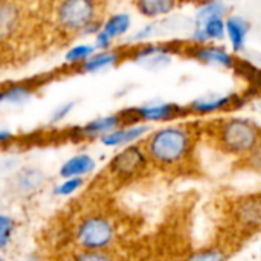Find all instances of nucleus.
Wrapping results in <instances>:
<instances>
[{
    "mask_svg": "<svg viewBox=\"0 0 261 261\" xmlns=\"http://www.w3.org/2000/svg\"><path fill=\"white\" fill-rule=\"evenodd\" d=\"M142 147L150 164L162 171H180L193 161L196 133L190 125H168L151 132Z\"/></svg>",
    "mask_w": 261,
    "mask_h": 261,
    "instance_id": "obj_1",
    "label": "nucleus"
},
{
    "mask_svg": "<svg viewBox=\"0 0 261 261\" xmlns=\"http://www.w3.org/2000/svg\"><path fill=\"white\" fill-rule=\"evenodd\" d=\"M102 8V0H49V17L54 31L70 40L99 28Z\"/></svg>",
    "mask_w": 261,
    "mask_h": 261,
    "instance_id": "obj_2",
    "label": "nucleus"
},
{
    "mask_svg": "<svg viewBox=\"0 0 261 261\" xmlns=\"http://www.w3.org/2000/svg\"><path fill=\"white\" fill-rule=\"evenodd\" d=\"M118 236V223L109 213L89 211L73 222L70 239L75 251H113Z\"/></svg>",
    "mask_w": 261,
    "mask_h": 261,
    "instance_id": "obj_3",
    "label": "nucleus"
},
{
    "mask_svg": "<svg viewBox=\"0 0 261 261\" xmlns=\"http://www.w3.org/2000/svg\"><path fill=\"white\" fill-rule=\"evenodd\" d=\"M214 139L222 151L242 159L258 145L261 130L249 119L228 118L216 124Z\"/></svg>",
    "mask_w": 261,
    "mask_h": 261,
    "instance_id": "obj_4",
    "label": "nucleus"
},
{
    "mask_svg": "<svg viewBox=\"0 0 261 261\" xmlns=\"http://www.w3.org/2000/svg\"><path fill=\"white\" fill-rule=\"evenodd\" d=\"M226 6L220 0L203 2L196 15V29L193 34L194 43L205 44L210 41L222 40L226 34L225 29Z\"/></svg>",
    "mask_w": 261,
    "mask_h": 261,
    "instance_id": "obj_5",
    "label": "nucleus"
},
{
    "mask_svg": "<svg viewBox=\"0 0 261 261\" xmlns=\"http://www.w3.org/2000/svg\"><path fill=\"white\" fill-rule=\"evenodd\" d=\"M150 161L147 158V153L142 147V144H133L125 147L122 151H119L109 164V176L119 182H130L136 177L142 176L148 167Z\"/></svg>",
    "mask_w": 261,
    "mask_h": 261,
    "instance_id": "obj_6",
    "label": "nucleus"
},
{
    "mask_svg": "<svg viewBox=\"0 0 261 261\" xmlns=\"http://www.w3.org/2000/svg\"><path fill=\"white\" fill-rule=\"evenodd\" d=\"M231 216L240 231H258L261 228V194H249L236 200Z\"/></svg>",
    "mask_w": 261,
    "mask_h": 261,
    "instance_id": "obj_7",
    "label": "nucleus"
},
{
    "mask_svg": "<svg viewBox=\"0 0 261 261\" xmlns=\"http://www.w3.org/2000/svg\"><path fill=\"white\" fill-rule=\"evenodd\" d=\"M24 28V6L20 0H0V44L9 43Z\"/></svg>",
    "mask_w": 261,
    "mask_h": 261,
    "instance_id": "obj_8",
    "label": "nucleus"
},
{
    "mask_svg": "<svg viewBox=\"0 0 261 261\" xmlns=\"http://www.w3.org/2000/svg\"><path fill=\"white\" fill-rule=\"evenodd\" d=\"M190 112V109L171 104V102H164V104H153V106H144L139 109L132 110V115H124V119H130L132 122L138 121H170L176 119L179 116H184Z\"/></svg>",
    "mask_w": 261,
    "mask_h": 261,
    "instance_id": "obj_9",
    "label": "nucleus"
},
{
    "mask_svg": "<svg viewBox=\"0 0 261 261\" xmlns=\"http://www.w3.org/2000/svg\"><path fill=\"white\" fill-rule=\"evenodd\" d=\"M188 57L197 60L199 63L210 64V66H220L226 69H234L236 66V58L232 54H229L226 49L219 47V46H210V44H199L196 43L194 46L187 49Z\"/></svg>",
    "mask_w": 261,
    "mask_h": 261,
    "instance_id": "obj_10",
    "label": "nucleus"
},
{
    "mask_svg": "<svg viewBox=\"0 0 261 261\" xmlns=\"http://www.w3.org/2000/svg\"><path fill=\"white\" fill-rule=\"evenodd\" d=\"M237 106H240L237 95H222V96H206V98L196 99L194 102H191V106H188V109L190 112L197 115H210Z\"/></svg>",
    "mask_w": 261,
    "mask_h": 261,
    "instance_id": "obj_11",
    "label": "nucleus"
},
{
    "mask_svg": "<svg viewBox=\"0 0 261 261\" xmlns=\"http://www.w3.org/2000/svg\"><path fill=\"white\" fill-rule=\"evenodd\" d=\"M128 28H130V17L127 14L112 15L104 24H101V31L96 35V46L109 47L112 40L125 34Z\"/></svg>",
    "mask_w": 261,
    "mask_h": 261,
    "instance_id": "obj_12",
    "label": "nucleus"
},
{
    "mask_svg": "<svg viewBox=\"0 0 261 261\" xmlns=\"http://www.w3.org/2000/svg\"><path fill=\"white\" fill-rule=\"evenodd\" d=\"M225 29L234 52H242L249 34V23L242 15H229L225 21Z\"/></svg>",
    "mask_w": 261,
    "mask_h": 261,
    "instance_id": "obj_13",
    "label": "nucleus"
},
{
    "mask_svg": "<svg viewBox=\"0 0 261 261\" xmlns=\"http://www.w3.org/2000/svg\"><path fill=\"white\" fill-rule=\"evenodd\" d=\"M148 132V125L136 124V125H121L102 136V142L106 145H121L127 142H133L141 139Z\"/></svg>",
    "mask_w": 261,
    "mask_h": 261,
    "instance_id": "obj_14",
    "label": "nucleus"
},
{
    "mask_svg": "<svg viewBox=\"0 0 261 261\" xmlns=\"http://www.w3.org/2000/svg\"><path fill=\"white\" fill-rule=\"evenodd\" d=\"M184 0H135L136 9L148 18H156L174 11Z\"/></svg>",
    "mask_w": 261,
    "mask_h": 261,
    "instance_id": "obj_15",
    "label": "nucleus"
},
{
    "mask_svg": "<svg viewBox=\"0 0 261 261\" xmlns=\"http://www.w3.org/2000/svg\"><path fill=\"white\" fill-rule=\"evenodd\" d=\"M95 168V161L89 154H76L70 158L60 168V176L64 179L69 177H83Z\"/></svg>",
    "mask_w": 261,
    "mask_h": 261,
    "instance_id": "obj_16",
    "label": "nucleus"
},
{
    "mask_svg": "<svg viewBox=\"0 0 261 261\" xmlns=\"http://www.w3.org/2000/svg\"><path fill=\"white\" fill-rule=\"evenodd\" d=\"M226 252H223V249L219 248H206V249H200L197 252H194L193 255H190L188 258L197 261H213V260H223L226 258Z\"/></svg>",
    "mask_w": 261,
    "mask_h": 261,
    "instance_id": "obj_17",
    "label": "nucleus"
},
{
    "mask_svg": "<svg viewBox=\"0 0 261 261\" xmlns=\"http://www.w3.org/2000/svg\"><path fill=\"white\" fill-rule=\"evenodd\" d=\"M242 159H243V162L248 164V168H251V170H254V171L261 174V141L249 154H246Z\"/></svg>",
    "mask_w": 261,
    "mask_h": 261,
    "instance_id": "obj_18",
    "label": "nucleus"
},
{
    "mask_svg": "<svg viewBox=\"0 0 261 261\" xmlns=\"http://www.w3.org/2000/svg\"><path fill=\"white\" fill-rule=\"evenodd\" d=\"M12 234V222L2 216L0 217V248H3L8 242H9V237Z\"/></svg>",
    "mask_w": 261,
    "mask_h": 261,
    "instance_id": "obj_19",
    "label": "nucleus"
},
{
    "mask_svg": "<svg viewBox=\"0 0 261 261\" xmlns=\"http://www.w3.org/2000/svg\"><path fill=\"white\" fill-rule=\"evenodd\" d=\"M191 2H202L203 3V2H208V0H191Z\"/></svg>",
    "mask_w": 261,
    "mask_h": 261,
    "instance_id": "obj_20",
    "label": "nucleus"
}]
</instances>
